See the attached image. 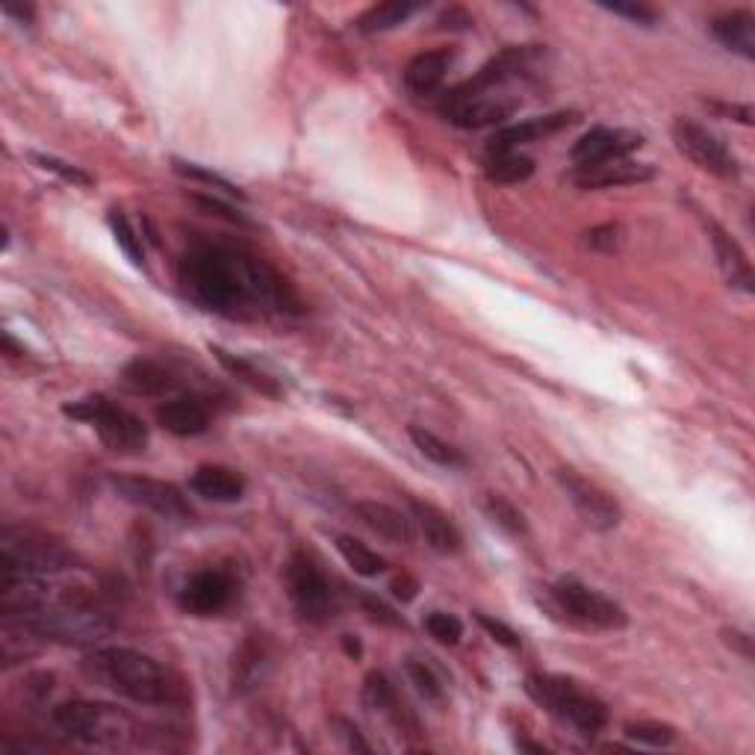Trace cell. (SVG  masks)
I'll return each mask as SVG.
<instances>
[{
	"label": "cell",
	"mask_w": 755,
	"mask_h": 755,
	"mask_svg": "<svg viewBox=\"0 0 755 755\" xmlns=\"http://www.w3.org/2000/svg\"><path fill=\"white\" fill-rule=\"evenodd\" d=\"M178 284L201 311L251 319V316H298L304 311L281 272L254 251L228 242H192L178 263Z\"/></svg>",
	"instance_id": "cell-1"
},
{
	"label": "cell",
	"mask_w": 755,
	"mask_h": 755,
	"mask_svg": "<svg viewBox=\"0 0 755 755\" xmlns=\"http://www.w3.org/2000/svg\"><path fill=\"white\" fill-rule=\"evenodd\" d=\"M83 670L92 682L139 705H169L178 700V682L169 670L139 649L101 647L83 661Z\"/></svg>",
	"instance_id": "cell-2"
},
{
	"label": "cell",
	"mask_w": 755,
	"mask_h": 755,
	"mask_svg": "<svg viewBox=\"0 0 755 755\" xmlns=\"http://www.w3.org/2000/svg\"><path fill=\"white\" fill-rule=\"evenodd\" d=\"M525 693L552 717L567 723L578 735H596L608 726V705L585 688H578L573 679L552 673H532L525 679Z\"/></svg>",
	"instance_id": "cell-3"
},
{
	"label": "cell",
	"mask_w": 755,
	"mask_h": 755,
	"mask_svg": "<svg viewBox=\"0 0 755 755\" xmlns=\"http://www.w3.org/2000/svg\"><path fill=\"white\" fill-rule=\"evenodd\" d=\"M72 552L51 534L24 528V525H7L0 534V573L56 576L72 569Z\"/></svg>",
	"instance_id": "cell-4"
},
{
	"label": "cell",
	"mask_w": 755,
	"mask_h": 755,
	"mask_svg": "<svg viewBox=\"0 0 755 755\" xmlns=\"http://www.w3.org/2000/svg\"><path fill=\"white\" fill-rule=\"evenodd\" d=\"M54 726L72 741L81 744H98V746H118L125 744L130 732V717L125 711L113 709V705H101V702L72 700L56 705L51 711Z\"/></svg>",
	"instance_id": "cell-5"
},
{
	"label": "cell",
	"mask_w": 755,
	"mask_h": 755,
	"mask_svg": "<svg viewBox=\"0 0 755 755\" xmlns=\"http://www.w3.org/2000/svg\"><path fill=\"white\" fill-rule=\"evenodd\" d=\"M65 413L81 422H90L98 431L101 443L122 454H139L148 445V426L127 408H118L107 396H86L65 405Z\"/></svg>",
	"instance_id": "cell-6"
},
{
	"label": "cell",
	"mask_w": 755,
	"mask_h": 755,
	"mask_svg": "<svg viewBox=\"0 0 755 755\" xmlns=\"http://www.w3.org/2000/svg\"><path fill=\"white\" fill-rule=\"evenodd\" d=\"M549 596L569 622H578L585 629L617 631L629 626V614L611 596L599 594L594 587L581 585L576 578H560L549 587Z\"/></svg>",
	"instance_id": "cell-7"
},
{
	"label": "cell",
	"mask_w": 755,
	"mask_h": 755,
	"mask_svg": "<svg viewBox=\"0 0 755 755\" xmlns=\"http://www.w3.org/2000/svg\"><path fill=\"white\" fill-rule=\"evenodd\" d=\"M673 143L688 160L696 162L709 175H717L723 180H735L741 175L737 157L728 151V145L714 130L693 122V118H675Z\"/></svg>",
	"instance_id": "cell-8"
},
{
	"label": "cell",
	"mask_w": 755,
	"mask_h": 755,
	"mask_svg": "<svg viewBox=\"0 0 755 755\" xmlns=\"http://www.w3.org/2000/svg\"><path fill=\"white\" fill-rule=\"evenodd\" d=\"M284 581L286 594H290V599H293L295 605V611L302 614L304 620L322 622L328 617L331 602H334L331 581L307 555H302V552L290 555L284 569Z\"/></svg>",
	"instance_id": "cell-9"
},
{
	"label": "cell",
	"mask_w": 755,
	"mask_h": 755,
	"mask_svg": "<svg viewBox=\"0 0 755 755\" xmlns=\"http://www.w3.org/2000/svg\"><path fill=\"white\" fill-rule=\"evenodd\" d=\"M555 479H558L560 490L567 493L569 505L576 507L578 516H581L590 528H596V532H611V528L620 525V502H617L611 493H605L599 484L587 481L585 475H578V472L569 470V466L555 472Z\"/></svg>",
	"instance_id": "cell-10"
},
{
	"label": "cell",
	"mask_w": 755,
	"mask_h": 755,
	"mask_svg": "<svg viewBox=\"0 0 755 755\" xmlns=\"http://www.w3.org/2000/svg\"><path fill=\"white\" fill-rule=\"evenodd\" d=\"M113 490L118 496L130 502L136 507H145L151 514L162 516V520H187L192 514L187 496L175 487L171 481L160 479H139V475H116L109 479Z\"/></svg>",
	"instance_id": "cell-11"
},
{
	"label": "cell",
	"mask_w": 755,
	"mask_h": 755,
	"mask_svg": "<svg viewBox=\"0 0 755 755\" xmlns=\"http://www.w3.org/2000/svg\"><path fill=\"white\" fill-rule=\"evenodd\" d=\"M643 145V136L635 130H622V127H594L573 145V162L576 169H590V166H602V162L626 160Z\"/></svg>",
	"instance_id": "cell-12"
},
{
	"label": "cell",
	"mask_w": 755,
	"mask_h": 755,
	"mask_svg": "<svg viewBox=\"0 0 755 755\" xmlns=\"http://www.w3.org/2000/svg\"><path fill=\"white\" fill-rule=\"evenodd\" d=\"M233 599V578L224 569H198L180 587V608L192 617H213Z\"/></svg>",
	"instance_id": "cell-13"
},
{
	"label": "cell",
	"mask_w": 755,
	"mask_h": 755,
	"mask_svg": "<svg viewBox=\"0 0 755 755\" xmlns=\"http://www.w3.org/2000/svg\"><path fill=\"white\" fill-rule=\"evenodd\" d=\"M516 109H520V104H516L514 98H502V95H479V98L443 101V104H440V113H443L454 127H463V130H481V127L505 125Z\"/></svg>",
	"instance_id": "cell-14"
},
{
	"label": "cell",
	"mask_w": 755,
	"mask_h": 755,
	"mask_svg": "<svg viewBox=\"0 0 755 755\" xmlns=\"http://www.w3.org/2000/svg\"><path fill=\"white\" fill-rule=\"evenodd\" d=\"M272 664H275L272 643H269L263 635H249V638L240 643V649L233 652V661H231L233 693L245 696V693L258 691L260 684L269 679V673H272Z\"/></svg>",
	"instance_id": "cell-15"
},
{
	"label": "cell",
	"mask_w": 755,
	"mask_h": 755,
	"mask_svg": "<svg viewBox=\"0 0 755 755\" xmlns=\"http://www.w3.org/2000/svg\"><path fill=\"white\" fill-rule=\"evenodd\" d=\"M576 118H578L576 113H549V116L528 118V122H520V125L499 127L496 134L490 136L487 154L520 151V145L541 143V139H546V136H555L558 130L573 125Z\"/></svg>",
	"instance_id": "cell-16"
},
{
	"label": "cell",
	"mask_w": 755,
	"mask_h": 755,
	"mask_svg": "<svg viewBox=\"0 0 755 755\" xmlns=\"http://www.w3.org/2000/svg\"><path fill=\"white\" fill-rule=\"evenodd\" d=\"M656 178V169L649 162H631V160H614L602 166H590V169H576L573 183L578 189H614V187H631V183H647Z\"/></svg>",
	"instance_id": "cell-17"
},
{
	"label": "cell",
	"mask_w": 755,
	"mask_h": 755,
	"mask_svg": "<svg viewBox=\"0 0 755 755\" xmlns=\"http://www.w3.org/2000/svg\"><path fill=\"white\" fill-rule=\"evenodd\" d=\"M157 422L175 437H198L210 428V410L198 396H175L157 408Z\"/></svg>",
	"instance_id": "cell-18"
},
{
	"label": "cell",
	"mask_w": 755,
	"mask_h": 755,
	"mask_svg": "<svg viewBox=\"0 0 755 755\" xmlns=\"http://www.w3.org/2000/svg\"><path fill=\"white\" fill-rule=\"evenodd\" d=\"M452 63L454 54L449 48L422 51V54L413 56L408 63V69H405V86H408L413 95H419V98H428V95H434V92L443 86L445 74H449Z\"/></svg>",
	"instance_id": "cell-19"
},
{
	"label": "cell",
	"mask_w": 755,
	"mask_h": 755,
	"mask_svg": "<svg viewBox=\"0 0 755 755\" xmlns=\"http://www.w3.org/2000/svg\"><path fill=\"white\" fill-rule=\"evenodd\" d=\"M189 490L207 502H240L245 496V479L237 470L219 466V463H207L198 466L189 479Z\"/></svg>",
	"instance_id": "cell-20"
},
{
	"label": "cell",
	"mask_w": 755,
	"mask_h": 755,
	"mask_svg": "<svg viewBox=\"0 0 755 755\" xmlns=\"http://www.w3.org/2000/svg\"><path fill=\"white\" fill-rule=\"evenodd\" d=\"M352 511H355L357 520H360L369 532H375L378 537H384V541H390V543L413 541V525H410V516H405L392 505L364 499V502H355Z\"/></svg>",
	"instance_id": "cell-21"
},
{
	"label": "cell",
	"mask_w": 755,
	"mask_h": 755,
	"mask_svg": "<svg viewBox=\"0 0 755 755\" xmlns=\"http://www.w3.org/2000/svg\"><path fill=\"white\" fill-rule=\"evenodd\" d=\"M410 511H413V520L419 523V532H422V537H426V543L431 549L440 552V555H454V552L461 549V532H458V525H454L440 507L410 499Z\"/></svg>",
	"instance_id": "cell-22"
},
{
	"label": "cell",
	"mask_w": 755,
	"mask_h": 755,
	"mask_svg": "<svg viewBox=\"0 0 755 755\" xmlns=\"http://www.w3.org/2000/svg\"><path fill=\"white\" fill-rule=\"evenodd\" d=\"M709 233L711 245H714V254H717L720 272H723V277L728 281V286H737V290H744V293H753V266H749V260H746V254L741 251V245L714 222L709 224Z\"/></svg>",
	"instance_id": "cell-23"
},
{
	"label": "cell",
	"mask_w": 755,
	"mask_h": 755,
	"mask_svg": "<svg viewBox=\"0 0 755 755\" xmlns=\"http://www.w3.org/2000/svg\"><path fill=\"white\" fill-rule=\"evenodd\" d=\"M711 36L732 54L755 60V15L749 10H732L717 15L711 21Z\"/></svg>",
	"instance_id": "cell-24"
},
{
	"label": "cell",
	"mask_w": 755,
	"mask_h": 755,
	"mask_svg": "<svg viewBox=\"0 0 755 755\" xmlns=\"http://www.w3.org/2000/svg\"><path fill=\"white\" fill-rule=\"evenodd\" d=\"M122 381L136 396H166V392L178 387V375L171 373L169 366L148 360V357H139V360H130L122 369Z\"/></svg>",
	"instance_id": "cell-25"
},
{
	"label": "cell",
	"mask_w": 755,
	"mask_h": 755,
	"mask_svg": "<svg viewBox=\"0 0 755 755\" xmlns=\"http://www.w3.org/2000/svg\"><path fill=\"white\" fill-rule=\"evenodd\" d=\"M364 700L369 709L387 714L392 723H399V726L401 723H410V717L405 714V705H401L399 700V691H396V684H392L384 673H378V670H373V673L366 675Z\"/></svg>",
	"instance_id": "cell-26"
},
{
	"label": "cell",
	"mask_w": 755,
	"mask_h": 755,
	"mask_svg": "<svg viewBox=\"0 0 755 755\" xmlns=\"http://www.w3.org/2000/svg\"><path fill=\"white\" fill-rule=\"evenodd\" d=\"M419 10H422V3L387 0V3H378L373 10H366L364 15L357 19V30H360V33H384V30L399 28V24H405L408 19H413Z\"/></svg>",
	"instance_id": "cell-27"
},
{
	"label": "cell",
	"mask_w": 755,
	"mask_h": 755,
	"mask_svg": "<svg viewBox=\"0 0 755 755\" xmlns=\"http://www.w3.org/2000/svg\"><path fill=\"white\" fill-rule=\"evenodd\" d=\"M484 175L493 183H502V187H514V183H523L534 175V160L525 157L520 151L511 154H487V162H484Z\"/></svg>",
	"instance_id": "cell-28"
},
{
	"label": "cell",
	"mask_w": 755,
	"mask_h": 755,
	"mask_svg": "<svg viewBox=\"0 0 755 755\" xmlns=\"http://www.w3.org/2000/svg\"><path fill=\"white\" fill-rule=\"evenodd\" d=\"M408 434L419 452L426 454L431 463H437V466H445V470H461V466H466V458L461 454V449H454L452 443H445L443 437H437L434 431L410 426Z\"/></svg>",
	"instance_id": "cell-29"
},
{
	"label": "cell",
	"mask_w": 755,
	"mask_h": 755,
	"mask_svg": "<svg viewBox=\"0 0 755 755\" xmlns=\"http://www.w3.org/2000/svg\"><path fill=\"white\" fill-rule=\"evenodd\" d=\"M210 352H213L216 360H219V364H222L233 378H240L242 384H249V387L260 390L263 396H281V387L275 384V378H269V375L263 373V369H258L251 360L231 355V352H224V348H219V346H210Z\"/></svg>",
	"instance_id": "cell-30"
},
{
	"label": "cell",
	"mask_w": 755,
	"mask_h": 755,
	"mask_svg": "<svg viewBox=\"0 0 755 755\" xmlns=\"http://www.w3.org/2000/svg\"><path fill=\"white\" fill-rule=\"evenodd\" d=\"M337 549H339V555L346 558L348 567L355 569L357 576L375 578V576H381V573H387V560H384L378 552L369 549L366 543L352 537V534H339Z\"/></svg>",
	"instance_id": "cell-31"
},
{
	"label": "cell",
	"mask_w": 755,
	"mask_h": 755,
	"mask_svg": "<svg viewBox=\"0 0 755 755\" xmlns=\"http://www.w3.org/2000/svg\"><path fill=\"white\" fill-rule=\"evenodd\" d=\"M481 511L487 514L490 523L499 525V528L511 534V537H523V534L528 532L523 511H520L514 502H507L505 496H499V493H484V499H481Z\"/></svg>",
	"instance_id": "cell-32"
},
{
	"label": "cell",
	"mask_w": 755,
	"mask_h": 755,
	"mask_svg": "<svg viewBox=\"0 0 755 755\" xmlns=\"http://www.w3.org/2000/svg\"><path fill=\"white\" fill-rule=\"evenodd\" d=\"M405 673H408L410 684L417 688V693L426 702H443L445 696V684L440 679L431 661H422V658H408L405 661Z\"/></svg>",
	"instance_id": "cell-33"
},
{
	"label": "cell",
	"mask_w": 755,
	"mask_h": 755,
	"mask_svg": "<svg viewBox=\"0 0 755 755\" xmlns=\"http://www.w3.org/2000/svg\"><path fill=\"white\" fill-rule=\"evenodd\" d=\"M107 222H109V228H113V237H116L118 249L125 251L134 266H143V263H145L143 245H139V237H136V233H134L130 222H127V216L122 213V210H113Z\"/></svg>",
	"instance_id": "cell-34"
},
{
	"label": "cell",
	"mask_w": 755,
	"mask_h": 755,
	"mask_svg": "<svg viewBox=\"0 0 755 755\" xmlns=\"http://www.w3.org/2000/svg\"><path fill=\"white\" fill-rule=\"evenodd\" d=\"M426 631L437 640V643L454 647V643H461L463 638V622L449 611H431L426 617Z\"/></svg>",
	"instance_id": "cell-35"
},
{
	"label": "cell",
	"mask_w": 755,
	"mask_h": 755,
	"mask_svg": "<svg viewBox=\"0 0 755 755\" xmlns=\"http://www.w3.org/2000/svg\"><path fill=\"white\" fill-rule=\"evenodd\" d=\"M175 171H178V175H183V178H189V180H201V183H210V187L222 189L228 198H240V201H245V192H242L237 183H231V180L222 178V175H216V171L201 169V166H196V162L175 160Z\"/></svg>",
	"instance_id": "cell-36"
},
{
	"label": "cell",
	"mask_w": 755,
	"mask_h": 755,
	"mask_svg": "<svg viewBox=\"0 0 755 755\" xmlns=\"http://www.w3.org/2000/svg\"><path fill=\"white\" fill-rule=\"evenodd\" d=\"M622 735L649 746H670L675 741V728L667 723H629L622 728Z\"/></svg>",
	"instance_id": "cell-37"
},
{
	"label": "cell",
	"mask_w": 755,
	"mask_h": 755,
	"mask_svg": "<svg viewBox=\"0 0 755 755\" xmlns=\"http://www.w3.org/2000/svg\"><path fill=\"white\" fill-rule=\"evenodd\" d=\"M622 242H626V231H622V224L617 222L599 224V228L585 233L587 249L599 251V254H614V251H620Z\"/></svg>",
	"instance_id": "cell-38"
},
{
	"label": "cell",
	"mask_w": 755,
	"mask_h": 755,
	"mask_svg": "<svg viewBox=\"0 0 755 755\" xmlns=\"http://www.w3.org/2000/svg\"><path fill=\"white\" fill-rule=\"evenodd\" d=\"M33 160H36L45 171H54V175H60L65 183H74V187H92L90 175L77 169V166H69V162L56 160V157H48V154H33Z\"/></svg>",
	"instance_id": "cell-39"
},
{
	"label": "cell",
	"mask_w": 755,
	"mask_h": 755,
	"mask_svg": "<svg viewBox=\"0 0 755 755\" xmlns=\"http://www.w3.org/2000/svg\"><path fill=\"white\" fill-rule=\"evenodd\" d=\"M602 10L614 12V15H620V19H629L635 21V24H640V28H652L658 21V15L649 7H643V3H599Z\"/></svg>",
	"instance_id": "cell-40"
},
{
	"label": "cell",
	"mask_w": 755,
	"mask_h": 755,
	"mask_svg": "<svg viewBox=\"0 0 755 755\" xmlns=\"http://www.w3.org/2000/svg\"><path fill=\"white\" fill-rule=\"evenodd\" d=\"M357 602H360V608L369 614V620L381 622V626H405V620H401L399 614L392 611L387 602H381V599H375V596L357 594Z\"/></svg>",
	"instance_id": "cell-41"
},
{
	"label": "cell",
	"mask_w": 755,
	"mask_h": 755,
	"mask_svg": "<svg viewBox=\"0 0 755 755\" xmlns=\"http://www.w3.org/2000/svg\"><path fill=\"white\" fill-rule=\"evenodd\" d=\"M479 622H481V629L487 631L490 638L496 640V643H502L505 649H520V635H516L511 626H505L502 620H493V617H487V614H479Z\"/></svg>",
	"instance_id": "cell-42"
},
{
	"label": "cell",
	"mask_w": 755,
	"mask_h": 755,
	"mask_svg": "<svg viewBox=\"0 0 755 755\" xmlns=\"http://www.w3.org/2000/svg\"><path fill=\"white\" fill-rule=\"evenodd\" d=\"M192 201H196L201 210H207V213H216L219 219H224V222H233V224H249V219L240 213V210H233L231 205H224L222 198H213V196H192Z\"/></svg>",
	"instance_id": "cell-43"
},
{
	"label": "cell",
	"mask_w": 755,
	"mask_h": 755,
	"mask_svg": "<svg viewBox=\"0 0 755 755\" xmlns=\"http://www.w3.org/2000/svg\"><path fill=\"white\" fill-rule=\"evenodd\" d=\"M723 640H726V647H732L735 652H741V658L753 661V638H749L746 631L723 629Z\"/></svg>",
	"instance_id": "cell-44"
},
{
	"label": "cell",
	"mask_w": 755,
	"mask_h": 755,
	"mask_svg": "<svg viewBox=\"0 0 755 755\" xmlns=\"http://www.w3.org/2000/svg\"><path fill=\"white\" fill-rule=\"evenodd\" d=\"M711 109H717L720 116H732L741 125H753V107L749 104H711Z\"/></svg>",
	"instance_id": "cell-45"
},
{
	"label": "cell",
	"mask_w": 755,
	"mask_h": 755,
	"mask_svg": "<svg viewBox=\"0 0 755 755\" xmlns=\"http://www.w3.org/2000/svg\"><path fill=\"white\" fill-rule=\"evenodd\" d=\"M343 732L339 735L346 737V744H348V749H360V753H369V744H366L364 737H360V732H357V726L355 723H348V720H343V717H337L334 720Z\"/></svg>",
	"instance_id": "cell-46"
},
{
	"label": "cell",
	"mask_w": 755,
	"mask_h": 755,
	"mask_svg": "<svg viewBox=\"0 0 755 755\" xmlns=\"http://www.w3.org/2000/svg\"><path fill=\"white\" fill-rule=\"evenodd\" d=\"M417 590H419L417 578L401 576V578H396V581H392V596H396V599H401V602H410V599L417 596Z\"/></svg>",
	"instance_id": "cell-47"
},
{
	"label": "cell",
	"mask_w": 755,
	"mask_h": 755,
	"mask_svg": "<svg viewBox=\"0 0 755 755\" xmlns=\"http://www.w3.org/2000/svg\"><path fill=\"white\" fill-rule=\"evenodd\" d=\"M3 12H7V15H19L21 24H30V21H33V10H30V7H12V3H7Z\"/></svg>",
	"instance_id": "cell-48"
},
{
	"label": "cell",
	"mask_w": 755,
	"mask_h": 755,
	"mask_svg": "<svg viewBox=\"0 0 755 755\" xmlns=\"http://www.w3.org/2000/svg\"><path fill=\"white\" fill-rule=\"evenodd\" d=\"M343 647H346L348 656H355V658L364 652V649H360V643H357V640H352V635H346V638H343Z\"/></svg>",
	"instance_id": "cell-49"
},
{
	"label": "cell",
	"mask_w": 755,
	"mask_h": 755,
	"mask_svg": "<svg viewBox=\"0 0 755 755\" xmlns=\"http://www.w3.org/2000/svg\"><path fill=\"white\" fill-rule=\"evenodd\" d=\"M516 746H520V749H532V753H546V746L532 744V741H516Z\"/></svg>",
	"instance_id": "cell-50"
}]
</instances>
